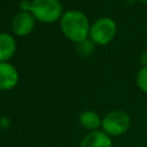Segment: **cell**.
Instances as JSON below:
<instances>
[{
	"instance_id": "6da1fadb",
	"label": "cell",
	"mask_w": 147,
	"mask_h": 147,
	"mask_svg": "<svg viewBox=\"0 0 147 147\" xmlns=\"http://www.w3.org/2000/svg\"><path fill=\"white\" fill-rule=\"evenodd\" d=\"M61 30L63 34L74 42L80 44L90 37V22L86 15L79 10L65 11L61 17Z\"/></svg>"
},
{
	"instance_id": "7a4b0ae2",
	"label": "cell",
	"mask_w": 147,
	"mask_h": 147,
	"mask_svg": "<svg viewBox=\"0 0 147 147\" xmlns=\"http://www.w3.org/2000/svg\"><path fill=\"white\" fill-rule=\"evenodd\" d=\"M29 11L42 23H53L63 15V8L59 0H32Z\"/></svg>"
},
{
	"instance_id": "3957f363",
	"label": "cell",
	"mask_w": 147,
	"mask_h": 147,
	"mask_svg": "<svg viewBox=\"0 0 147 147\" xmlns=\"http://www.w3.org/2000/svg\"><path fill=\"white\" fill-rule=\"evenodd\" d=\"M117 25L110 17H101L96 20L90 29V40L94 45H107L115 38Z\"/></svg>"
},
{
	"instance_id": "277c9868",
	"label": "cell",
	"mask_w": 147,
	"mask_h": 147,
	"mask_svg": "<svg viewBox=\"0 0 147 147\" xmlns=\"http://www.w3.org/2000/svg\"><path fill=\"white\" fill-rule=\"evenodd\" d=\"M131 124L129 114L124 110H113L102 118V130L110 137L124 134Z\"/></svg>"
},
{
	"instance_id": "5b68a950",
	"label": "cell",
	"mask_w": 147,
	"mask_h": 147,
	"mask_svg": "<svg viewBox=\"0 0 147 147\" xmlns=\"http://www.w3.org/2000/svg\"><path fill=\"white\" fill-rule=\"evenodd\" d=\"M36 18L30 11H21L16 14L11 21V30L18 37L28 36L34 28Z\"/></svg>"
},
{
	"instance_id": "8992f818",
	"label": "cell",
	"mask_w": 147,
	"mask_h": 147,
	"mask_svg": "<svg viewBox=\"0 0 147 147\" xmlns=\"http://www.w3.org/2000/svg\"><path fill=\"white\" fill-rule=\"evenodd\" d=\"M18 83V72L8 62H0V90H11Z\"/></svg>"
},
{
	"instance_id": "52a82bcc",
	"label": "cell",
	"mask_w": 147,
	"mask_h": 147,
	"mask_svg": "<svg viewBox=\"0 0 147 147\" xmlns=\"http://www.w3.org/2000/svg\"><path fill=\"white\" fill-rule=\"evenodd\" d=\"M79 147H113L111 137L105 131H91L82 140Z\"/></svg>"
},
{
	"instance_id": "ba28073f",
	"label": "cell",
	"mask_w": 147,
	"mask_h": 147,
	"mask_svg": "<svg viewBox=\"0 0 147 147\" xmlns=\"http://www.w3.org/2000/svg\"><path fill=\"white\" fill-rule=\"evenodd\" d=\"M16 51L15 39L6 32L0 33V62H7Z\"/></svg>"
},
{
	"instance_id": "9c48e42d",
	"label": "cell",
	"mask_w": 147,
	"mask_h": 147,
	"mask_svg": "<svg viewBox=\"0 0 147 147\" xmlns=\"http://www.w3.org/2000/svg\"><path fill=\"white\" fill-rule=\"evenodd\" d=\"M79 123L86 130L96 131V129L101 126L102 119L98 113L93 110H85L79 115Z\"/></svg>"
},
{
	"instance_id": "30bf717a",
	"label": "cell",
	"mask_w": 147,
	"mask_h": 147,
	"mask_svg": "<svg viewBox=\"0 0 147 147\" xmlns=\"http://www.w3.org/2000/svg\"><path fill=\"white\" fill-rule=\"evenodd\" d=\"M136 82H137L139 90L147 94V67H142L138 71L137 77H136Z\"/></svg>"
},
{
	"instance_id": "8fae6325",
	"label": "cell",
	"mask_w": 147,
	"mask_h": 147,
	"mask_svg": "<svg viewBox=\"0 0 147 147\" xmlns=\"http://www.w3.org/2000/svg\"><path fill=\"white\" fill-rule=\"evenodd\" d=\"M78 48L79 51L84 54V55H88L93 52V48H94V44L91 41V40H85L80 44H78Z\"/></svg>"
},
{
	"instance_id": "7c38bea8",
	"label": "cell",
	"mask_w": 147,
	"mask_h": 147,
	"mask_svg": "<svg viewBox=\"0 0 147 147\" xmlns=\"http://www.w3.org/2000/svg\"><path fill=\"white\" fill-rule=\"evenodd\" d=\"M139 62L142 67H147V51L142 52L139 56Z\"/></svg>"
},
{
	"instance_id": "4fadbf2b",
	"label": "cell",
	"mask_w": 147,
	"mask_h": 147,
	"mask_svg": "<svg viewBox=\"0 0 147 147\" xmlns=\"http://www.w3.org/2000/svg\"><path fill=\"white\" fill-rule=\"evenodd\" d=\"M138 1H140V2H142V3H147V0H138Z\"/></svg>"
}]
</instances>
